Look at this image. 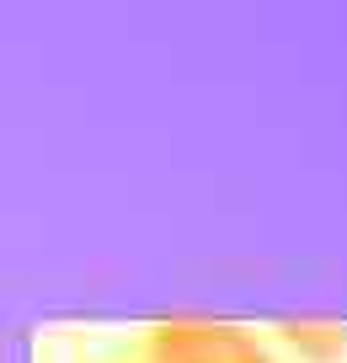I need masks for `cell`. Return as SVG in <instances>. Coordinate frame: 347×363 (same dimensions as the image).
<instances>
[{"label": "cell", "mask_w": 347, "mask_h": 363, "mask_svg": "<svg viewBox=\"0 0 347 363\" xmlns=\"http://www.w3.org/2000/svg\"><path fill=\"white\" fill-rule=\"evenodd\" d=\"M257 352V337L230 320L209 315H177L155 320L139 342V363H246Z\"/></svg>", "instance_id": "6da1fadb"}, {"label": "cell", "mask_w": 347, "mask_h": 363, "mask_svg": "<svg viewBox=\"0 0 347 363\" xmlns=\"http://www.w3.org/2000/svg\"><path fill=\"white\" fill-rule=\"evenodd\" d=\"M278 342L299 363H336V358H347V320L289 315V320H278Z\"/></svg>", "instance_id": "7a4b0ae2"}, {"label": "cell", "mask_w": 347, "mask_h": 363, "mask_svg": "<svg viewBox=\"0 0 347 363\" xmlns=\"http://www.w3.org/2000/svg\"><path fill=\"white\" fill-rule=\"evenodd\" d=\"M246 363H278V358H272V352H262V347H257V352H251Z\"/></svg>", "instance_id": "3957f363"}]
</instances>
